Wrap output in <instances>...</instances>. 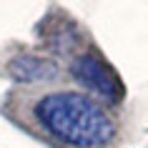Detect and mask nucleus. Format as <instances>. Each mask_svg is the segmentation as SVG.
I'll return each mask as SVG.
<instances>
[{"instance_id": "3", "label": "nucleus", "mask_w": 148, "mask_h": 148, "mask_svg": "<svg viewBox=\"0 0 148 148\" xmlns=\"http://www.w3.org/2000/svg\"><path fill=\"white\" fill-rule=\"evenodd\" d=\"M8 70L20 83H45V80H53L55 73H58L55 63L35 58V55H18V58H13Z\"/></svg>"}, {"instance_id": "2", "label": "nucleus", "mask_w": 148, "mask_h": 148, "mask_svg": "<svg viewBox=\"0 0 148 148\" xmlns=\"http://www.w3.org/2000/svg\"><path fill=\"white\" fill-rule=\"evenodd\" d=\"M73 78L78 80L83 88L93 90L103 103H121L123 98V86L118 80L116 70L110 68L106 60L95 55H78L73 63Z\"/></svg>"}, {"instance_id": "1", "label": "nucleus", "mask_w": 148, "mask_h": 148, "mask_svg": "<svg viewBox=\"0 0 148 148\" xmlns=\"http://www.w3.org/2000/svg\"><path fill=\"white\" fill-rule=\"evenodd\" d=\"M48 133L73 148H98L113 138L110 118L83 93H50L35 106Z\"/></svg>"}]
</instances>
